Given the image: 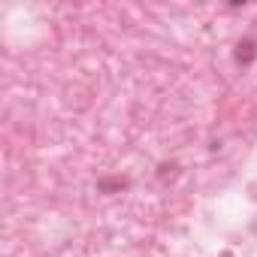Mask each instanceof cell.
<instances>
[{"instance_id":"1","label":"cell","mask_w":257,"mask_h":257,"mask_svg":"<svg viewBox=\"0 0 257 257\" xmlns=\"http://www.w3.org/2000/svg\"><path fill=\"white\" fill-rule=\"evenodd\" d=\"M236 58H239L242 64H248V61L254 58V43H251V40H245V43H239V52H236Z\"/></svg>"}]
</instances>
